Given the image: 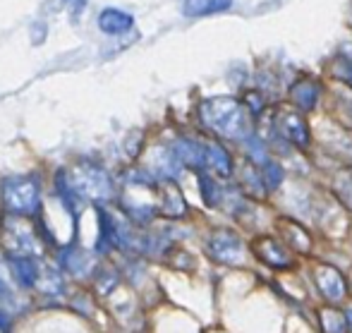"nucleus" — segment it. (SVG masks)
Returning <instances> with one entry per match:
<instances>
[{"mask_svg": "<svg viewBox=\"0 0 352 333\" xmlns=\"http://www.w3.org/2000/svg\"><path fill=\"white\" fill-rule=\"evenodd\" d=\"M199 118L204 127L226 139H245L250 134V116L245 103L230 96L206 98L199 106Z\"/></svg>", "mask_w": 352, "mask_h": 333, "instance_id": "obj_1", "label": "nucleus"}, {"mask_svg": "<svg viewBox=\"0 0 352 333\" xmlns=\"http://www.w3.org/2000/svg\"><path fill=\"white\" fill-rule=\"evenodd\" d=\"M3 204L14 216H32L41 206V187L34 178H8L3 182Z\"/></svg>", "mask_w": 352, "mask_h": 333, "instance_id": "obj_2", "label": "nucleus"}, {"mask_svg": "<svg viewBox=\"0 0 352 333\" xmlns=\"http://www.w3.org/2000/svg\"><path fill=\"white\" fill-rule=\"evenodd\" d=\"M67 182V187L72 190V195L77 200H108L113 195V182L106 175V171L96 166H79L72 173V178L63 175Z\"/></svg>", "mask_w": 352, "mask_h": 333, "instance_id": "obj_3", "label": "nucleus"}, {"mask_svg": "<svg viewBox=\"0 0 352 333\" xmlns=\"http://www.w3.org/2000/svg\"><path fill=\"white\" fill-rule=\"evenodd\" d=\"M3 245H5V250H8V257H32V255H38V252H41L34 230L27 226V223L19 221V216L5 221Z\"/></svg>", "mask_w": 352, "mask_h": 333, "instance_id": "obj_4", "label": "nucleus"}, {"mask_svg": "<svg viewBox=\"0 0 352 333\" xmlns=\"http://www.w3.org/2000/svg\"><path fill=\"white\" fill-rule=\"evenodd\" d=\"M209 252L216 261L221 264H240L245 259V247H242V240L235 235L232 230H216L209 237Z\"/></svg>", "mask_w": 352, "mask_h": 333, "instance_id": "obj_5", "label": "nucleus"}, {"mask_svg": "<svg viewBox=\"0 0 352 333\" xmlns=\"http://www.w3.org/2000/svg\"><path fill=\"white\" fill-rule=\"evenodd\" d=\"M314 278H316V288H319L321 295L329 302H340L345 297V292H348V283H345L343 273L336 266H329V264L316 266Z\"/></svg>", "mask_w": 352, "mask_h": 333, "instance_id": "obj_6", "label": "nucleus"}, {"mask_svg": "<svg viewBox=\"0 0 352 333\" xmlns=\"http://www.w3.org/2000/svg\"><path fill=\"white\" fill-rule=\"evenodd\" d=\"M276 125H278V132L283 139L292 142L295 147L305 149L309 144V127H307L305 118L300 113H292V111H280L278 118H276Z\"/></svg>", "mask_w": 352, "mask_h": 333, "instance_id": "obj_7", "label": "nucleus"}, {"mask_svg": "<svg viewBox=\"0 0 352 333\" xmlns=\"http://www.w3.org/2000/svg\"><path fill=\"white\" fill-rule=\"evenodd\" d=\"M156 192H158V208L156 211L166 213V216H170V218H180L182 213L187 211V204H185V200H182V195H180V190H177L175 182H170V180L161 182V185L156 187Z\"/></svg>", "mask_w": 352, "mask_h": 333, "instance_id": "obj_8", "label": "nucleus"}, {"mask_svg": "<svg viewBox=\"0 0 352 333\" xmlns=\"http://www.w3.org/2000/svg\"><path fill=\"white\" fill-rule=\"evenodd\" d=\"M254 252L264 264L274 266V268H287L292 264V257L285 252V247L280 245L274 237H261L254 242Z\"/></svg>", "mask_w": 352, "mask_h": 333, "instance_id": "obj_9", "label": "nucleus"}, {"mask_svg": "<svg viewBox=\"0 0 352 333\" xmlns=\"http://www.w3.org/2000/svg\"><path fill=\"white\" fill-rule=\"evenodd\" d=\"M132 27H135L132 14L122 12V10H118V8H106L101 12V17H98V29H101L103 34H108V36L127 34V32H132Z\"/></svg>", "mask_w": 352, "mask_h": 333, "instance_id": "obj_10", "label": "nucleus"}, {"mask_svg": "<svg viewBox=\"0 0 352 333\" xmlns=\"http://www.w3.org/2000/svg\"><path fill=\"white\" fill-rule=\"evenodd\" d=\"M204 144V168L209 171L218 173V175L228 178L232 173V161L228 156V151L221 147V144H213V142H201Z\"/></svg>", "mask_w": 352, "mask_h": 333, "instance_id": "obj_11", "label": "nucleus"}, {"mask_svg": "<svg viewBox=\"0 0 352 333\" xmlns=\"http://www.w3.org/2000/svg\"><path fill=\"white\" fill-rule=\"evenodd\" d=\"M230 5L232 0H182V12L185 17H209L230 10Z\"/></svg>", "mask_w": 352, "mask_h": 333, "instance_id": "obj_12", "label": "nucleus"}, {"mask_svg": "<svg viewBox=\"0 0 352 333\" xmlns=\"http://www.w3.org/2000/svg\"><path fill=\"white\" fill-rule=\"evenodd\" d=\"M8 259H10V271H12L14 281L19 286L32 288L34 283H38V266L29 257H8Z\"/></svg>", "mask_w": 352, "mask_h": 333, "instance_id": "obj_13", "label": "nucleus"}, {"mask_svg": "<svg viewBox=\"0 0 352 333\" xmlns=\"http://www.w3.org/2000/svg\"><path fill=\"white\" fill-rule=\"evenodd\" d=\"M278 228L283 233V242H285V245L295 247V250H300V252H309L311 237L307 235L305 228H300L297 223H292V221H280Z\"/></svg>", "mask_w": 352, "mask_h": 333, "instance_id": "obj_14", "label": "nucleus"}, {"mask_svg": "<svg viewBox=\"0 0 352 333\" xmlns=\"http://www.w3.org/2000/svg\"><path fill=\"white\" fill-rule=\"evenodd\" d=\"M319 324L324 333H348V314L338 310V307H321L319 312Z\"/></svg>", "mask_w": 352, "mask_h": 333, "instance_id": "obj_15", "label": "nucleus"}, {"mask_svg": "<svg viewBox=\"0 0 352 333\" xmlns=\"http://www.w3.org/2000/svg\"><path fill=\"white\" fill-rule=\"evenodd\" d=\"M316 98H319V89H316L314 82H297L292 87V101L302 108V111H311L316 106Z\"/></svg>", "mask_w": 352, "mask_h": 333, "instance_id": "obj_16", "label": "nucleus"}, {"mask_svg": "<svg viewBox=\"0 0 352 333\" xmlns=\"http://www.w3.org/2000/svg\"><path fill=\"white\" fill-rule=\"evenodd\" d=\"M63 266H65L70 273H74V276H84L87 268L91 266V261H89V257L84 255V252L72 250L70 247V250L63 252Z\"/></svg>", "mask_w": 352, "mask_h": 333, "instance_id": "obj_17", "label": "nucleus"}, {"mask_svg": "<svg viewBox=\"0 0 352 333\" xmlns=\"http://www.w3.org/2000/svg\"><path fill=\"white\" fill-rule=\"evenodd\" d=\"M261 180H264V185L269 187V190H276V187L280 185V180H283L280 166H276L274 161L261 163Z\"/></svg>", "mask_w": 352, "mask_h": 333, "instance_id": "obj_18", "label": "nucleus"}, {"mask_svg": "<svg viewBox=\"0 0 352 333\" xmlns=\"http://www.w3.org/2000/svg\"><path fill=\"white\" fill-rule=\"evenodd\" d=\"M63 5H65L67 12H70L72 22H77V19L82 17L84 8H87V0H63Z\"/></svg>", "mask_w": 352, "mask_h": 333, "instance_id": "obj_19", "label": "nucleus"}, {"mask_svg": "<svg viewBox=\"0 0 352 333\" xmlns=\"http://www.w3.org/2000/svg\"><path fill=\"white\" fill-rule=\"evenodd\" d=\"M245 108H250L252 111V116H259L261 113V108H264V101L259 98V94H247V101H245Z\"/></svg>", "mask_w": 352, "mask_h": 333, "instance_id": "obj_20", "label": "nucleus"}, {"mask_svg": "<svg viewBox=\"0 0 352 333\" xmlns=\"http://www.w3.org/2000/svg\"><path fill=\"white\" fill-rule=\"evenodd\" d=\"M350 288H352V271H350Z\"/></svg>", "mask_w": 352, "mask_h": 333, "instance_id": "obj_21", "label": "nucleus"}]
</instances>
